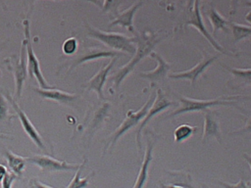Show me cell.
<instances>
[{
  "label": "cell",
  "mask_w": 251,
  "mask_h": 188,
  "mask_svg": "<svg viewBox=\"0 0 251 188\" xmlns=\"http://www.w3.org/2000/svg\"><path fill=\"white\" fill-rule=\"evenodd\" d=\"M161 39L159 37H157V35L155 33H149V32L144 33L140 36L134 37V43L137 44L136 52L133 54V57L131 58V60L127 64H126L125 66L120 68L117 70V72L114 75H112V77H111L112 82L116 89L119 88V86L124 81L126 76L134 70L136 65L143 58L148 56L153 51V49L155 48V46L157 45V43Z\"/></svg>",
  "instance_id": "6da1fadb"
},
{
  "label": "cell",
  "mask_w": 251,
  "mask_h": 188,
  "mask_svg": "<svg viewBox=\"0 0 251 188\" xmlns=\"http://www.w3.org/2000/svg\"><path fill=\"white\" fill-rule=\"evenodd\" d=\"M85 27L89 37L102 42L104 45L112 49L123 51L130 55H133L136 52V47L133 44L134 38H129L115 32H104L98 28L90 26L89 24H85Z\"/></svg>",
  "instance_id": "7a4b0ae2"
},
{
  "label": "cell",
  "mask_w": 251,
  "mask_h": 188,
  "mask_svg": "<svg viewBox=\"0 0 251 188\" xmlns=\"http://www.w3.org/2000/svg\"><path fill=\"white\" fill-rule=\"evenodd\" d=\"M156 97L155 93H151V95L149 96L148 100L145 102V104L137 111V112H132V111H128L126 114V118L124 119V121L120 124V126L113 132L110 141L108 142V144L105 146L104 152L109 148V147H113L116 142L118 141V139L123 136L128 129H130L131 127H133L134 125H136L141 119H143V118L146 116L148 109L150 108V106L152 105V103L154 102Z\"/></svg>",
  "instance_id": "3957f363"
},
{
  "label": "cell",
  "mask_w": 251,
  "mask_h": 188,
  "mask_svg": "<svg viewBox=\"0 0 251 188\" xmlns=\"http://www.w3.org/2000/svg\"><path fill=\"white\" fill-rule=\"evenodd\" d=\"M23 25H24V33H25L24 43L25 46L26 60H27V72L30 76H32L36 79V81L38 82V84L41 88H52L53 86L50 85L49 83H47V81L45 80V78L42 74V71H41L39 61L32 49L31 39H30V34H29L30 27H29L28 20H24Z\"/></svg>",
  "instance_id": "277c9868"
},
{
  "label": "cell",
  "mask_w": 251,
  "mask_h": 188,
  "mask_svg": "<svg viewBox=\"0 0 251 188\" xmlns=\"http://www.w3.org/2000/svg\"><path fill=\"white\" fill-rule=\"evenodd\" d=\"M180 106L175 110L172 114L169 115V118L176 117L180 114L184 113H190V112H198V111H206L210 107L213 106H232L235 108H238L235 104V101L226 100V99H213V100H197V99H191L187 97H180L179 98Z\"/></svg>",
  "instance_id": "5b68a950"
},
{
  "label": "cell",
  "mask_w": 251,
  "mask_h": 188,
  "mask_svg": "<svg viewBox=\"0 0 251 188\" xmlns=\"http://www.w3.org/2000/svg\"><path fill=\"white\" fill-rule=\"evenodd\" d=\"M5 63L7 65V68L12 71L15 79V91L17 98H20L23 91V86L25 84V81L27 76V60H26V51L25 46L23 41L20 57L16 61H12L11 59L5 60Z\"/></svg>",
  "instance_id": "8992f818"
},
{
  "label": "cell",
  "mask_w": 251,
  "mask_h": 188,
  "mask_svg": "<svg viewBox=\"0 0 251 188\" xmlns=\"http://www.w3.org/2000/svg\"><path fill=\"white\" fill-rule=\"evenodd\" d=\"M26 162L38 166L41 172H54V171H66L76 170L79 164H70L66 161H59L45 155H34L25 158Z\"/></svg>",
  "instance_id": "52a82bcc"
},
{
  "label": "cell",
  "mask_w": 251,
  "mask_h": 188,
  "mask_svg": "<svg viewBox=\"0 0 251 188\" xmlns=\"http://www.w3.org/2000/svg\"><path fill=\"white\" fill-rule=\"evenodd\" d=\"M175 105L174 102L168 100L165 96V94L163 93V91L161 89H158L157 92H156V97H155V100L154 102L152 103V105L150 106V108L148 109V112L146 114V116L143 118L142 121L139 123L137 129H136V136H135V141H136V144H137V147H138V150L140 151L142 146H141V141H140V138H141V131L142 129L144 128V126L147 124V122L154 117L156 116L157 114L161 113L162 111L166 110L167 108L171 107Z\"/></svg>",
  "instance_id": "ba28073f"
},
{
  "label": "cell",
  "mask_w": 251,
  "mask_h": 188,
  "mask_svg": "<svg viewBox=\"0 0 251 188\" xmlns=\"http://www.w3.org/2000/svg\"><path fill=\"white\" fill-rule=\"evenodd\" d=\"M6 99L7 101L12 105V107L14 108L20 121L21 124L25 130V132L27 134V136L30 138V140L41 150H45V145L43 143V140L38 132V130L35 128V126L32 124V122L29 120L28 117L26 116V114L24 112V110H22V108L19 106V104L16 102V100L8 93L6 95Z\"/></svg>",
  "instance_id": "9c48e42d"
},
{
  "label": "cell",
  "mask_w": 251,
  "mask_h": 188,
  "mask_svg": "<svg viewBox=\"0 0 251 188\" xmlns=\"http://www.w3.org/2000/svg\"><path fill=\"white\" fill-rule=\"evenodd\" d=\"M218 58V56H212V57H206L204 55L203 60L200 61L196 66H194L193 68L184 70V71H180V72H173L169 74L170 78H174V79H187L190 81L191 86L195 85V82L197 80V78L205 71V70L211 66L214 61Z\"/></svg>",
  "instance_id": "30bf717a"
},
{
  "label": "cell",
  "mask_w": 251,
  "mask_h": 188,
  "mask_svg": "<svg viewBox=\"0 0 251 188\" xmlns=\"http://www.w3.org/2000/svg\"><path fill=\"white\" fill-rule=\"evenodd\" d=\"M186 25H192L195 28H197V30L208 40V42L213 46L214 49H216L217 51H219L220 53H226V51L223 49V47L217 42V40L208 32V30L206 29L203 20H202V16H201V12H200V8H199V0H194V5H193V12L191 15V18L186 22Z\"/></svg>",
  "instance_id": "8fae6325"
},
{
  "label": "cell",
  "mask_w": 251,
  "mask_h": 188,
  "mask_svg": "<svg viewBox=\"0 0 251 188\" xmlns=\"http://www.w3.org/2000/svg\"><path fill=\"white\" fill-rule=\"evenodd\" d=\"M116 62V58H113L107 65L101 68L85 84V88L87 90H93L97 93V96L100 100H104L103 95V86L107 80L108 74L111 71Z\"/></svg>",
  "instance_id": "7c38bea8"
},
{
  "label": "cell",
  "mask_w": 251,
  "mask_h": 188,
  "mask_svg": "<svg viewBox=\"0 0 251 188\" xmlns=\"http://www.w3.org/2000/svg\"><path fill=\"white\" fill-rule=\"evenodd\" d=\"M32 90L43 99L47 100H53L61 104L69 105L73 102H75L78 96L75 93H69L62 90H59L57 88H41V87H34Z\"/></svg>",
  "instance_id": "4fadbf2b"
},
{
  "label": "cell",
  "mask_w": 251,
  "mask_h": 188,
  "mask_svg": "<svg viewBox=\"0 0 251 188\" xmlns=\"http://www.w3.org/2000/svg\"><path fill=\"white\" fill-rule=\"evenodd\" d=\"M149 56L157 62V67L151 71L138 73V76L141 78L148 79L151 82H157V81H161V80L165 79L170 70V68H171L170 64L168 62H166L161 55H159L153 51L149 54Z\"/></svg>",
  "instance_id": "5bb4252c"
},
{
  "label": "cell",
  "mask_w": 251,
  "mask_h": 188,
  "mask_svg": "<svg viewBox=\"0 0 251 188\" xmlns=\"http://www.w3.org/2000/svg\"><path fill=\"white\" fill-rule=\"evenodd\" d=\"M142 4H143V2L141 0L137 1L130 8L118 14L116 16V18L109 24V27H112L114 25H120L122 27H126L128 31L135 34V30L133 27V17H134V14L136 13V11L142 6Z\"/></svg>",
  "instance_id": "9a60e30c"
},
{
  "label": "cell",
  "mask_w": 251,
  "mask_h": 188,
  "mask_svg": "<svg viewBox=\"0 0 251 188\" xmlns=\"http://www.w3.org/2000/svg\"><path fill=\"white\" fill-rule=\"evenodd\" d=\"M121 53L116 51H106V50H100L97 48H90L73 62L72 66H70V70L89 61H93L100 58H116V57H119Z\"/></svg>",
  "instance_id": "2e32d148"
},
{
  "label": "cell",
  "mask_w": 251,
  "mask_h": 188,
  "mask_svg": "<svg viewBox=\"0 0 251 188\" xmlns=\"http://www.w3.org/2000/svg\"><path fill=\"white\" fill-rule=\"evenodd\" d=\"M152 151H153V143L150 140H148L147 146H146V151L144 153V158H143L141 166L139 168L137 177L135 179V182H134V185L132 186V188H143L144 187V185L147 181V178H148L149 165L153 160Z\"/></svg>",
  "instance_id": "e0dca14e"
},
{
  "label": "cell",
  "mask_w": 251,
  "mask_h": 188,
  "mask_svg": "<svg viewBox=\"0 0 251 188\" xmlns=\"http://www.w3.org/2000/svg\"><path fill=\"white\" fill-rule=\"evenodd\" d=\"M215 137L218 141H221V134L218 121L214 118L210 112L204 114V127L202 133V141H206L209 137Z\"/></svg>",
  "instance_id": "ac0fdd59"
},
{
  "label": "cell",
  "mask_w": 251,
  "mask_h": 188,
  "mask_svg": "<svg viewBox=\"0 0 251 188\" xmlns=\"http://www.w3.org/2000/svg\"><path fill=\"white\" fill-rule=\"evenodd\" d=\"M4 157L7 160V163L11 171L14 172L16 175H18L19 177H21L25 167V164L27 163L25 158H23L22 156L17 155L10 150H7L4 152Z\"/></svg>",
  "instance_id": "d6986e66"
},
{
  "label": "cell",
  "mask_w": 251,
  "mask_h": 188,
  "mask_svg": "<svg viewBox=\"0 0 251 188\" xmlns=\"http://www.w3.org/2000/svg\"><path fill=\"white\" fill-rule=\"evenodd\" d=\"M207 14H208V18H209L210 24H211V25H212V27H213V33H214V34L217 33V31H218L219 29L224 30L225 32H227V31H228L227 26H228V24H229L230 22H228V21H226L225 18H223V17L220 15V13H219L216 9H214L213 7L210 8V9L208 10Z\"/></svg>",
  "instance_id": "ffe728a7"
},
{
  "label": "cell",
  "mask_w": 251,
  "mask_h": 188,
  "mask_svg": "<svg viewBox=\"0 0 251 188\" xmlns=\"http://www.w3.org/2000/svg\"><path fill=\"white\" fill-rule=\"evenodd\" d=\"M85 163H86V160L84 159L83 163L79 164L78 168H77L76 171H75V176L73 177V179L71 180V182L68 184V186H67L66 188H86V187L88 186L89 180H90L91 177L93 176L94 172H92L91 174H88L87 176H85V177H83V178L80 177V173H81V170H82L83 167H84Z\"/></svg>",
  "instance_id": "44dd1931"
},
{
  "label": "cell",
  "mask_w": 251,
  "mask_h": 188,
  "mask_svg": "<svg viewBox=\"0 0 251 188\" xmlns=\"http://www.w3.org/2000/svg\"><path fill=\"white\" fill-rule=\"evenodd\" d=\"M228 25L232 32L234 42H239L242 39H245L251 36V27L249 26L237 24L235 23H229Z\"/></svg>",
  "instance_id": "7402d4cb"
},
{
  "label": "cell",
  "mask_w": 251,
  "mask_h": 188,
  "mask_svg": "<svg viewBox=\"0 0 251 188\" xmlns=\"http://www.w3.org/2000/svg\"><path fill=\"white\" fill-rule=\"evenodd\" d=\"M196 130H197L196 126H192L190 124H180L174 131L175 141L177 143H180L188 139Z\"/></svg>",
  "instance_id": "603a6c76"
},
{
  "label": "cell",
  "mask_w": 251,
  "mask_h": 188,
  "mask_svg": "<svg viewBox=\"0 0 251 188\" xmlns=\"http://www.w3.org/2000/svg\"><path fill=\"white\" fill-rule=\"evenodd\" d=\"M229 72L238 80L251 84V69H237V68H226Z\"/></svg>",
  "instance_id": "cb8c5ba5"
},
{
  "label": "cell",
  "mask_w": 251,
  "mask_h": 188,
  "mask_svg": "<svg viewBox=\"0 0 251 188\" xmlns=\"http://www.w3.org/2000/svg\"><path fill=\"white\" fill-rule=\"evenodd\" d=\"M77 46H78L77 39L75 37H69L64 41L62 45L63 53L65 55H73L76 51Z\"/></svg>",
  "instance_id": "d4e9b609"
},
{
  "label": "cell",
  "mask_w": 251,
  "mask_h": 188,
  "mask_svg": "<svg viewBox=\"0 0 251 188\" xmlns=\"http://www.w3.org/2000/svg\"><path fill=\"white\" fill-rule=\"evenodd\" d=\"M124 2V0H104V3L102 4V12L108 13L112 12L116 16L119 14L118 13V8L119 6Z\"/></svg>",
  "instance_id": "484cf974"
},
{
  "label": "cell",
  "mask_w": 251,
  "mask_h": 188,
  "mask_svg": "<svg viewBox=\"0 0 251 188\" xmlns=\"http://www.w3.org/2000/svg\"><path fill=\"white\" fill-rule=\"evenodd\" d=\"M9 108H8V103L7 99L0 94V121L7 119L9 117Z\"/></svg>",
  "instance_id": "4316f807"
},
{
  "label": "cell",
  "mask_w": 251,
  "mask_h": 188,
  "mask_svg": "<svg viewBox=\"0 0 251 188\" xmlns=\"http://www.w3.org/2000/svg\"><path fill=\"white\" fill-rule=\"evenodd\" d=\"M17 178H20V177H19L18 175H16L14 172L8 171L7 174L5 175V177L3 178V180L1 181L2 188H12V185H13L14 181H15Z\"/></svg>",
  "instance_id": "83f0119b"
},
{
  "label": "cell",
  "mask_w": 251,
  "mask_h": 188,
  "mask_svg": "<svg viewBox=\"0 0 251 188\" xmlns=\"http://www.w3.org/2000/svg\"><path fill=\"white\" fill-rule=\"evenodd\" d=\"M218 183L224 187V188H249L247 186V184L245 183L244 179L241 178L237 183L235 184H230V183H227V182H224V181H221V180H218Z\"/></svg>",
  "instance_id": "f1b7e54d"
},
{
  "label": "cell",
  "mask_w": 251,
  "mask_h": 188,
  "mask_svg": "<svg viewBox=\"0 0 251 188\" xmlns=\"http://www.w3.org/2000/svg\"><path fill=\"white\" fill-rule=\"evenodd\" d=\"M29 185L31 188H54L48 184H44V183L36 180V179H30Z\"/></svg>",
  "instance_id": "f546056e"
},
{
  "label": "cell",
  "mask_w": 251,
  "mask_h": 188,
  "mask_svg": "<svg viewBox=\"0 0 251 188\" xmlns=\"http://www.w3.org/2000/svg\"><path fill=\"white\" fill-rule=\"evenodd\" d=\"M246 132H251V117L248 118V120H247V122H246V124L243 128H241L240 130H238L236 132H233V133L239 134V133H246Z\"/></svg>",
  "instance_id": "4dcf8cb0"
},
{
  "label": "cell",
  "mask_w": 251,
  "mask_h": 188,
  "mask_svg": "<svg viewBox=\"0 0 251 188\" xmlns=\"http://www.w3.org/2000/svg\"><path fill=\"white\" fill-rule=\"evenodd\" d=\"M238 7V0H230V10L229 15H234Z\"/></svg>",
  "instance_id": "1f68e13d"
},
{
  "label": "cell",
  "mask_w": 251,
  "mask_h": 188,
  "mask_svg": "<svg viewBox=\"0 0 251 188\" xmlns=\"http://www.w3.org/2000/svg\"><path fill=\"white\" fill-rule=\"evenodd\" d=\"M8 170H7V167L4 165V164H0V182L3 180V178L5 177V175L7 174Z\"/></svg>",
  "instance_id": "d6a6232c"
},
{
  "label": "cell",
  "mask_w": 251,
  "mask_h": 188,
  "mask_svg": "<svg viewBox=\"0 0 251 188\" xmlns=\"http://www.w3.org/2000/svg\"><path fill=\"white\" fill-rule=\"evenodd\" d=\"M36 0H31V5L35 2ZM54 1H58V0H54ZM82 1H87V2H91V3H93L94 5H96V6H98V7H100V8H102V3L100 2V0H82Z\"/></svg>",
  "instance_id": "836d02e7"
},
{
  "label": "cell",
  "mask_w": 251,
  "mask_h": 188,
  "mask_svg": "<svg viewBox=\"0 0 251 188\" xmlns=\"http://www.w3.org/2000/svg\"><path fill=\"white\" fill-rule=\"evenodd\" d=\"M226 100H233V99H251V96H233V97H228V98H225Z\"/></svg>",
  "instance_id": "e575fe53"
},
{
  "label": "cell",
  "mask_w": 251,
  "mask_h": 188,
  "mask_svg": "<svg viewBox=\"0 0 251 188\" xmlns=\"http://www.w3.org/2000/svg\"><path fill=\"white\" fill-rule=\"evenodd\" d=\"M243 157L246 160V162L248 163V164L250 166V169H251V157L249 155H247V154H243Z\"/></svg>",
  "instance_id": "d590c367"
},
{
  "label": "cell",
  "mask_w": 251,
  "mask_h": 188,
  "mask_svg": "<svg viewBox=\"0 0 251 188\" xmlns=\"http://www.w3.org/2000/svg\"><path fill=\"white\" fill-rule=\"evenodd\" d=\"M161 188H182V187H179V186H176V184L175 185H164V184H160Z\"/></svg>",
  "instance_id": "8d00e7d4"
},
{
  "label": "cell",
  "mask_w": 251,
  "mask_h": 188,
  "mask_svg": "<svg viewBox=\"0 0 251 188\" xmlns=\"http://www.w3.org/2000/svg\"><path fill=\"white\" fill-rule=\"evenodd\" d=\"M245 20H246L248 23H250V24H251V11H250L249 13H247V14H246V16H245Z\"/></svg>",
  "instance_id": "74e56055"
},
{
  "label": "cell",
  "mask_w": 251,
  "mask_h": 188,
  "mask_svg": "<svg viewBox=\"0 0 251 188\" xmlns=\"http://www.w3.org/2000/svg\"><path fill=\"white\" fill-rule=\"evenodd\" d=\"M0 138H3V139H8V138H10L8 135H5V134H3V133H0Z\"/></svg>",
  "instance_id": "f35d334b"
},
{
  "label": "cell",
  "mask_w": 251,
  "mask_h": 188,
  "mask_svg": "<svg viewBox=\"0 0 251 188\" xmlns=\"http://www.w3.org/2000/svg\"><path fill=\"white\" fill-rule=\"evenodd\" d=\"M244 5H245V6H248V7H251V2H246Z\"/></svg>",
  "instance_id": "ab89813d"
},
{
  "label": "cell",
  "mask_w": 251,
  "mask_h": 188,
  "mask_svg": "<svg viewBox=\"0 0 251 188\" xmlns=\"http://www.w3.org/2000/svg\"><path fill=\"white\" fill-rule=\"evenodd\" d=\"M0 3H1V4H2V5H3V7H4V8H6V6H5V4H4V2H3V0H0Z\"/></svg>",
  "instance_id": "60d3db41"
},
{
  "label": "cell",
  "mask_w": 251,
  "mask_h": 188,
  "mask_svg": "<svg viewBox=\"0 0 251 188\" xmlns=\"http://www.w3.org/2000/svg\"><path fill=\"white\" fill-rule=\"evenodd\" d=\"M204 187H205V188H207V187H206V186H204Z\"/></svg>",
  "instance_id": "b9f144b4"
}]
</instances>
